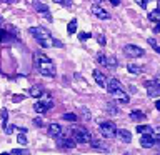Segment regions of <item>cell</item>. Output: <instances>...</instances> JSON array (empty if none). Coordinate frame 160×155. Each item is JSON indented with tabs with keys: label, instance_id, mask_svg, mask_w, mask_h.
<instances>
[{
	"label": "cell",
	"instance_id": "9a60e30c",
	"mask_svg": "<svg viewBox=\"0 0 160 155\" xmlns=\"http://www.w3.org/2000/svg\"><path fill=\"white\" fill-rule=\"evenodd\" d=\"M105 88H107L108 92L112 93V92H115V90L122 88V85H120V82H118L117 78H108V80H107V87H105Z\"/></svg>",
	"mask_w": 160,
	"mask_h": 155
},
{
	"label": "cell",
	"instance_id": "8992f818",
	"mask_svg": "<svg viewBox=\"0 0 160 155\" xmlns=\"http://www.w3.org/2000/svg\"><path fill=\"white\" fill-rule=\"evenodd\" d=\"M123 52L127 57H132V58H138V57H143V48L142 47H138V45H132V43H128V45H125L123 47Z\"/></svg>",
	"mask_w": 160,
	"mask_h": 155
},
{
	"label": "cell",
	"instance_id": "f546056e",
	"mask_svg": "<svg viewBox=\"0 0 160 155\" xmlns=\"http://www.w3.org/2000/svg\"><path fill=\"white\" fill-rule=\"evenodd\" d=\"M12 155H30V152L25 148H15V150H12Z\"/></svg>",
	"mask_w": 160,
	"mask_h": 155
},
{
	"label": "cell",
	"instance_id": "d6a6232c",
	"mask_svg": "<svg viewBox=\"0 0 160 155\" xmlns=\"http://www.w3.org/2000/svg\"><path fill=\"white\" fill-rule=\"evenodd\" d=\"M152 137H153V140H155V142H157V140H160V127L153 128V132H152Z\"/></svg>",
	"mask_w": 160,
	"mask_h": 155
},
{
	"label": "cell",
	"instance_id": "ab89813d",
	"mask_svg": "<svg viewBox=\"0 0 160 155\" xmlns=\"http://www.w3.org/2000/svg\"><path fill=\"white\" fill-rule=\"evenodd\" d=\"M53 45H55V47H63V43L58 42V40H55V38H53Z\"/></svg>",
	"mask_w": 160,
	"mask_h": 155
},
{
	"label": "cell",
	"instance_id": "1f68e13d",
	"mask_svg": "<svg viewBox=\"0 0 160 155\" xmlns=\"http://www.w3.org/2000/svg\"><path fill=\"white\" fill-rule=\"evenodd\" d=\"M7 118H8L7 108H2V123H3V127H7Z\"/></svg>",
	"mask_w": 160,
	"mask_h": 155
},
{
	"label": "cell",
	"instance_id": "e575fe53",
	"mask_svg": "<svg viewBox=\"0 0 160 155\" xmlns=\"http://www.w3.org/2000/svg\"><path fill=\"white\" fill-rule=\"evenodd\" d=\"M78 38L82 40V42H85V40H88V38H90V33H88V32H82V33L78 35Z\"/></svg>",
	"mask_w": 160,
	"mask_h": 155
},
{
	"label": "cell",
	"instance_id": "83f0119b",
	"mask_svg": "<svg viewBox=\"0 0 160 155\" xmlns=\"http://www.w3.org/2000/svg\"><path fill=\"white\" fill-rule=\"evenodd\" d=\"M17 142H18L20 145H27V135H25L23 132H20V133L17 135Z\"/></svg>",
	"mask_w": 160,
	"mask_h": 155
},
{
	"label": "cell",
	"instance_id": "d4e9b609",
	"mask_svg": "<svg viewBox=\"0 0 160 155\" xmlns=\"http://www.w3.org/2000/svg\"><path fill=\"white\" fill-rule=\"evenodd\" d=\"M62 118L67 120V122H77V120H78V117H77L75 113H63Z\"/></svg>",
	"mask_w": 160,
	"mask_h": 155
},
{
	"label": "cell",
	"instance_id": "9c48e42d",
	"mask_svg": "<svg viewBox=\"0 0 160 155\" xmlns=\"http://www.w3.org/2000/svg\"><path fill=\"white\" fill-rule=\"evenodd\" d=\"M92 13H93L97 18H100V20H108V18H110V13L105 12V10L100 7V5H97V3L92 5Z\"/></svg>",
	"mask_w": 160,
	"mask_h": 155
},
{
	"label": "cell",
	"instance_id": "30bf717a",
	"mask_svg": "<svg viewBox=\"0 0 160 155\" xmlns=\"http://www.w3.org/2000/svg\"><path fill=\"white\" fill-rule=\"evenodd\" d=\"M33 7H35V10H37L38 13H42L43 17H47L48 20H52V17H50V10H48V7H47L45 3L38 2V0H35V2H33Z\"/></svg>",
	"mask_w": 160,
	"mask_h": 155
},
{
	"label": "cell",
	"instance_id": "f1b7e54d",
	"mask_svg": "<svg viewBox=\"0 0 160 155\" xmlns=\"http://www.w3.org/2000/svg\"><path fill=\"white\" fill-rule=\"evenodd\" d=\"M105 60H107V55H105L103 52H98V53H97V62H98L100 65H105Z\"/></svg>",
	"mask_w": 160,
	"mask_h": 155
},
{
	"label": "cell",
	"instance_id": "7402d4cb",
	"mask_svg": "<svg viewBox=\"0 0 160 155\" xmlns=\"http://www.w3.org/2000/svg\"><path fill=\"white\" fill-rule=\"evenodd\" d=\"M118 65V60L117 57H113V55H108L107 60H105V67H110V68H115Z\"/></svg>",
	"mask_w": 160,
	"mask_h": 155
},
{
	"label": "cell",
	"instance_id": "7a4b0ae2",
	"mask_svg": "<svg viewBox=\"0 0 160 155\" xmlns=\"http://www.w3.org/2000/svg\"><path fill=\"white\" fill-rule=\"evenodd\" d=\"M28 32L33 35V38L37 40V43L40 45V47L43 48H50L53 45V38L52 35H50V32L45 27H30Z\"/></svg>",
	"mask_w": 160,
	"mask_h": 155
},
{
	"label": "cell",
	"instance_id": "5b68a950",
	"mask_svg": "<svg viewBox=\"0 0 160 155\" xmlns=\"http://www.w3.org/2000/svg\"><path fill=\"white\" fill-rule=\"evenodd\" d=\"M52 107H53V100H52V98H50L48 95H47L45 98H40L38 102H35V105H33V110H35L37 113H45L47 110H50Z\"/></svg>",
	"mask_w": 160,
	"mask_h": 155
},
{
	"label": "cell",
	"instance_id": "c3c4849f",
	"mask_svg": "<svg viewBox=\"0 0 160 155\" xmlns=\"http://www.w3.org/2000/svg\"><path fill=\"white\" fill-rule=\"evenodd\" d=\"M157 155H160V153H157Z\"/></svg>",
	"mask_w": 160,
	"mask_h": 155
},
{
	"label": "cell",
	"instance_id": "bcb514c9",
	"mask_svg": "<svg viewBox=\"0 0 160 155\" xmlns=\"http://www.w3.org/2000/svg\"><path fill=\"white\" fill-rule=\"evenodd\" d=\"M0 155H8V153H0Z\"/></svg>",
	"mask_w": 160,
	"mask_h": 155
},
{
	"label": "cell",
	"instance_id": "5bb4252c",
	"mask_svg": "<svg viewBox=\"0 0 160 155\" xmlns=\"http://www.w3.org/2000/svg\"><path fill=\"white\" fill-rule=\"evenodd\" d=\"M140 145H142L143 148H150L155 145V140H153L152 135H142V137H140Z\"/></svg>",
	"mask_w": 160,
	"mask_h": 155
},
{
	"label": "cell",
	"instance_id": "603a6c76",
	"mask_svg": "<svg viewBox=\"0 0 160 155\" xmlns=\"http://www.w3.org/2000/svg\"><path fill=\"white\" fill-rule=\"evenodd\" d=\"M148 18L152 20V22H160V8L152 10V12L148 13Z\"/></svg>",
	"mask_w": 160,
	"mask_h": 155
},
{
	"label": "cell",
	"instance_id": "8fae6325",
	"mask_svg": "<svg viewBox=\"0 0 160 155\" xmlns=\"http://www.w3.org/2000/svg\"><path fill=\"white\" fill-rule=\"evenodd\" d=\"M112 95H113V98L117 100V102H120V103H128V100H130V97L127 95V92H123L122 88H118V90H115V92H112Z\"/></svg>",
	"mask_w": 160,
	"mask_h": 155
},
{
	"label": "cell",
	"instance_id": "d6986e66",
	"mask_svg": "<svg viewBox=\"0 0 160 155\" xmlns=\"http://www.w3.org/2000/svg\"><path fill=\"white\" fill-rule=\"evenodd\" d=\"M137 132L142 133V135H152L153 128L150 125H137Z\"/></svg>",
	"mask_w": 160,
	"mask_h": 155
},
{
	"label": "cell",
	"instance_id": "4fadbf2b",
	"mask_svg": "<svg viewBox=\"0 0 160 155\" xmlns=\"http://www.w3.org/2000/svg\"><path fill=\"white\" fill-rule=\"evenodd\" d=\"M117 137L122 140L123 143H130V142H132V133H130L128 130H125V128L117 130Z\"/></svg>",
	"mask_w": 160,
	"mask_h": 155
},
{
	"label": "cell",
	"instance_id": "44dd1931",
	"mask_svg": "<svg viewBox=\"0 0 160 155\" xmlns=\"http://www.w3.org/2000/svg\"><path fill=\"white\" fill-rule=\"evenodd\" d=\"M130 118H132L133 122H142V120L145 118V113L140 112V110H133V112L130 113Z\"/></svg>",
	"mask_w": 160,
	"mask_h": 155
},
{
	"label": "cell",
	"instance_id": "74e56055",
	"mask_svg": "<svg viewBox=\"0 0 160 155\" xmlns=\"http://www.w3.org/2000/svg\"><path fill=\"white\" fill-rule=\"evenodd\" d=\"M33 125H35V127H42V125H43V120H42V118H33Z\"/></svg>",
	"mask_w": 160,
	"mask_h": 155
},
{
	"label": "cell",
	"instance_id": "ba28073f",
	"mask_svg": "<svg viewBox=\"0 0 160 155\" xmlns=\"http://www.w3.org/2000/svg\"><path fill=\"white\" fill-rule=\"evenodd\" d=\"M57 138H58V147H62V148H73L75 145H77V142H75L73 138L65 137V135H62V133H60Z\"/></svg>",
	"mask_w": 160,
	"mask_h": 155
},
{
	"label": "cell",
	"instance_id": "f35d334b",
	"mask_svg": "<svg viewBox=\"0 0 160 155\" xmlns=\"http://www.w3.org/2000/svg\"><path fill=\"white\" fill-rule=\"evenodd\" d=\"M12 100H13V102H22V100H23V95H13Z\"/></svg>",
	"mask_w": 160,
	"mask_h": 155
},
{
	"label": "cell",
	"instance_id": "8d00e7d4",
	"mask_svg": "<svg viewBox=\"0 0 160 155\" xmlns=\"http://www.w3.org/2000/svg\"><path fill=\"white\" fill-rule=\"evenodd\" d=\"M55 2H57V3H62V5H65V7H70V5H72V2H70V0H55Z\"/></svg>",
	"mask_w": 160,
	"mask_h": 155
},
{
	"label": "cell",
	"instance_id": "7dc6e473",
	"mask_svg": "<svg viewBox=\"0 0 160 155\" xmlns=\"http://www.w3.org/2000/svg\"><path fill=\"white\" fill-rule=\"evenodd\" d=\"M95 2H98V0H95Z\"/></svg>",
	"mask_w": 160,
	"mask_h": 155
},
{
	"label": "cell",
	"instance_id": "6da1fadb",
	"mask_svg": "<svg viewBox=\"0 0 160 155\" xmlns=\"http://www.w3.org/2000/svg\"><path fill=\"white\" fill-rule=\"evenodd\" d=\"M33 58H35L37 70L43 75V77H55V73H57V68H55L53 62L47 57V55L37 52V53L33 55Z\"/></svg>",
	"mask_w": 160,
	"mask_h": 155
},
{
	"label": "cell",
	"instance_id": "60d3db41",
	"mask_svg": "<svg viewBox=\"0 0 160 155\" xmlns=\"http://www.w3.org/2000/svg\"><path fill=\"white\" fill-rule=\"evenodd\" d=\"M108 2H110V3H112V5H113V7H117V5L120 3V0H108Z\"/></svg>",
	"mask_w": 160,
	"mask_h": 155
},
{
	"label": "cell",
	"instance_id": "7c38bea8",
	"mask_svg": "<svg viewBox=\"0 0 160 155\" xmlns=\"http://www.w3.org/2000/svg\"><path fill=\"white\" fill-rule=\"evenodd\" d=\"M92 75H93V78H95V82H97L100 87H107V77H105V75L100 72V70H93L92 72Z\"/></svg>",
	"mask_w": 160,
	"mask_h": 155
},
{
	"label": "cell",
	"instance_id": "ee69618b",
	"mask_svg": "<svg viewBox=\"0 0 160 155\" xmlns=\"http://www.w3.org/2000/svg\"><path fill=\"white\" fill-rule=\"evenodd\" d=\"M155 82H157V85H160V75H157V78H155Z\"/></svg>",
	"mask_w": 160,
	"mask_h": 155
},
{
	"label": "cell",
	"instance_id": "484cf974",
	"mask_svg": "<svg viewBox=\"0 0 160 155\" xmlns=\"http://www.w3.org/2000/svg\"><path fill=\"white\" fill-rule=\"evenodd\" d=\"M80 113H82L83 120H90V118H92V115H90V110H88L87 107H80Z\"/></svg>",
	"mask_w": 160,
	"mask_h": 155
},
{
	"label": "cell",
	"instance_id": "4dcf8cb0",
	"mask_svg": "<svg viewBox=\"0 0 160 155\" xmlns=\"http://www.w3.org/2000/svg\"><path fill=\"white\" fill-rule=\"evenodd\" d=\"M148 43L152 45V47H153V50H155V52H157V53L160 55V45H158L157 42H155V38H148Z\"/></svg>",
	"mask_w": 160,
	"mask_h": 155
},
{
	"label": "cell",
	"instance_id": "52a82bcc",
	"mask_svg": "<svg viewBox=\"0 0 160 155\" xmlns=\"http://www.w3.org/2000/svg\"><path fill=\"white\" fill-rule=\"evenodd\" d=\"M145 88H147L148 97H160V85H157L155 80H148V82H145Z\"/></svg>",
	"mask_w": 160,
	"mask_h": 155
},
{
	"label": "cell",
	"instance_id": "3957f363",
	"mask_svg": "<svg viewBox=\"0 0 160 155\" xmlns=\"http://www.w3.org/2000/svg\"><path fill=\"white\" fill-rule=\"evenodd\" d=\"M72 137L77 143H88L90 140H92V133L83 127H77V128L72 130Z\"/></svg>",
	"mask_w": 160,
	"mask_h": 155
},
{
	"label": "cell",
	"instance_id": "2e32d148",
	"mask_svg": "<svg viewBox=\"0 0 160 155\" xmlns=\"http://www.w3.org/2000/svg\"><path fill=\"white\" fill-rule=\"evenodd\" d=\"M60 133H62V127H60L58 123H50L48 125V135L50 137H58Z\"/></svg>",
	"mask_w": 160,
	"mask_h": 155
},
{
	"label": "cell",
	"instance_id": "ac0fdd59",
	"mask_svg": "<svg viewBox=\"0 0 160 155\" xmlns=\"http://www.w3.org/2000/svg\"><path fill=\"white\" fill-rule=\"evenodd\" d=\"M90 143H92V147H93V148L102 150V152H108V147H107V145H105L103 142H100V140H97V138H93V137H92Z\"/></svg>",
	"mask_w": 160,
	"mask_h": 155
},
{
	"label": "cell",
	"instance_id": "836d02e7",
	"mask_svg": "<svg viewBox=\"0 0 160 155\" xmlns=\"http://www.w3.org/2000/svg\"><path fill=\"white\" fill-rule=\"evenodd\" d=\"M3 128H5V133H13L15 130H17L15 125H7V127H3Z\"/></svg>",
	"mask_w": 160,
	"mask_h": 155
},
{
	"label": "cell",
	"instance_id": "4316f807",
	"mask_svg": "<svg viewBox=\"0 0 160 155\" xmlns=\"http://www.w3.org/2000/svg\"><path fill=\"white\" fill-rule=\"evenodd\" d=\"M107 113H110V115H117V113H118V108L115 107L113 103H107Z\"/></svg>",
	"mask_w": 160,
	"mask_h": 155
},
{
	"label": "cell",
	"instance_id": "f6af8a7d",
	"mask_svg": "<svg viewBox=\"0 0 160 155\" xmlns=\"http://www.w3.org/2000/svg\"><path fill=\"white\" fill-rule=\"evenodd\" d=\"M157 8H160V0H158V7H157Z\"/></svg>",
	"mask_w": 160,
	"mask_h": 155
},
{
	"label": "cell",
	"instance_id": "7bdbcfd3",
	"mask_svg": "<svg viewBox=\"0 0 160 155\" xmlns=\"http://www.w3.org/2000/svg\"><path fill=\"white\" fill-rule=\"evenodd\" d=\"M155 108L160 110V100H157V102H155Z\"/></svg>",
	"mask_w": 160,
	"mask_h": 155
},
{
	"label": "cell",
	"instance_id": "cb8c5ba5",
	"mask_svg": "<svg viewBox=\"0 0 160 155\" xmlns=\"http://www.w3.org/2000/svg\"><path fill=\"white\" fill-rule=\"evenodd\" d=\"M68 33L70 35H73L75 32H77V20H75V18H72V20H70V23H68Z\"/></svg>",
	"mask_w": 160,
	"mask_h": 155
},
{
	"label": "cell",
	"instance_id": "b9f144b4",
	"mask_svg": "<svg viewBox=\"0 0 160 155\" xmlns=\"http://www.w3.org/2000/svg\"><path fill=\"white\" fill-rule=\"evenodd\" d=\"M153 32H160V22H157V25H155Z\"/></svg>",
	"mask_w": 160,
	"mask_h": 155
},
{
	"label": "cell",
	"instance_id": "277c9868",
	"mask_svg": "<svg viewBox=\"0 0 160 155\" xmlns=\"http://www.w3.org/2000/svg\"><path fill=\"white\" fill-rule=\"evenodd\" d=\"M100 133H102V137H105V138H113V137H117V127H115V123L110 122V120L102 122L100 123Z\"/></svg>",
	"mask_w": 160,
	"mask_h": 155
},
{
	"label": "cell",
	"instance_id": "e0dca14e",
	"mask_svg": "<svg viewBox=\"0 0 160 155\" xmlns=\"http://www.w3.org/2000/svg\"><path fill=\"white\" fill-rule=\"evenodd\" d=\"M28 95H30V97L38 98V97H42V95H43V88L40 87V85H33V87H30V90H28Z\"/></svg>",
	"mask_w": 160,
	"mask_h": 155
},
{
	"label": "cell",
	"instance_id": "d590c367",
	"mask_svg": "<svg viewBox=\"0 0 160 155\" xmlns=\"http://www.w3.org/2000/svg\"><path fill=\"white\" fill-rule=\"evenodd\" d=\"M97 42H98L100 45H105V43H107V40H105V35H102V33L97 35Z\"/></svg>",
	"mask_w": 160,
	"mask_h": 155
},
{
	"label": "cell",
	"instance_id": "ffe728a7",
	"mask_svg": "<svg viewBox=\"0 0 160 155\" xmlns=\"http://www.w3.org/2000/svg\"><path fill=\"white\" fill-rule=\"evenodd\" d=\"M127 70H128L130 73H133V75H138V73L143 72V67H140V65H135V63H128V65H127Z\"/></svg>",
	"mask_w": 160,
	"mask_h": 155
}]
</instances>
